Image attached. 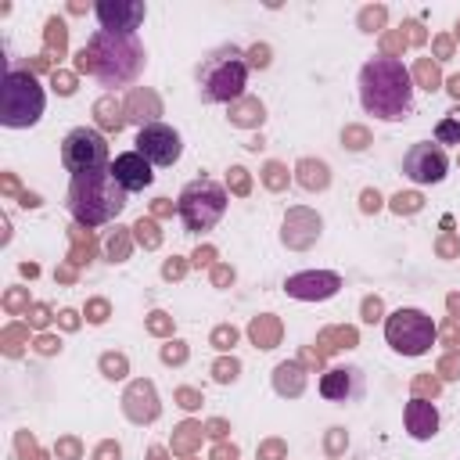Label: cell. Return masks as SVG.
I'll use <instances>...</instances> for the list:
<instances>
[{"instance_id": "31", "label": "cell", "mask_w": 460, "mask_h": 460, "mask_svg": "<svg viewBox=\"0 0 460 460\" xmlns=\"http://www.w3.org/2000/svg\"><path fill=\"white\" fill-rule=\"evenodd\" d=\"M377 313H381V302H377V298L367 302V320H377Z\"/></svg>"}, {"instance_id": "21", "label": "cell", "mask_w": 460, "mask_h": 460, "mask_svg": "<svg viewBox=\"0 0 460 460\" xmlns=\"http://www.w3.org/2000/svg\"><path fill=\"white\" fill-rule=\"evenodd\" d=\"M417 75L428 83V90H435V83H438V72H435V65H428V61H420L417 65Z\"/></svg>"}, {"instance_id": "17", "label": "cell", "mask_w": 460, "mask_h": 460, "mask_svg": "<svg viewBox=\"0 0 460 460\" xmlns=\"http://www.w3.org/2000/svg\"><path fill=\"white\" fill-rule=\"evenodd\" d=\"M298 172H302L298 180H302L305 187H327V180H331V176H327V165H323V162H309V158L298 165Z\"/></svg>"}, {"instance_id": "28", "label": "cell", "mask_w": 460, "mask_h": 460, "mask_svg": "<svg viewBox=\"0 0 460 460\" xmlns=\"http://www.w3.org/2000/svg\"><path fill=\"white\" fill-rule=\"evenodd\" d=\"M54 90H61V93H72V79H68V75H58V72H54Z\"/></svg>"}, {"instance_id": "6", "label": "cell", "mask_w": 460, "mask_h": 460, "mask_svg": "<svg viewBox=\"0 0 460 460\" xmlns=\"http://www.w3.org/2000/svg\"><path fill=\"white\" fill-rule=\"evenodd\" d=\"M226 201H230V198H226L223 183L201 176V180H190V183L180 190L176 212H180V219H183V226H187L190 234H205V230H212V226L223 219Z\"/></svg>"}, {"instance_id": "23", "label": "cell", "mask_w": 460, "mask_h": 460, "mask_svg": "<svg viewBox=\"0 0 460 460\" xmlns=\"http://www.w3.org/2000/svg\"><path fill=\"white\" fill-rule=\"evenodd\" d=\"M266 54H270L266 47H252V50H248V61H252V65H259V68H266V65H270V58H266Z\"/></svg>"}, {"instance_id": "14", "label": "cell", "mask_w": 460, "mask_h": 460, "mask_svg": "<svg viewBox=\"0 0 460 460\" xmlns=\"http://www.w3.org/2000/svg\"><path fill=\"white\" fill-rule=\"evenodd\" d=\"M406 431H410L413 438H431V435L438 431V410H435V402H428V399H410V402H406Z\"/></svg>"}, {"instance_id": "4", "label": "cell", "mask_w": 460, "mask_h": 460, "mask_svg": "<svg viewBox=\"0 0 460 460\" xmlns=\"http://www.w3.org/2000/svg\"><path fill=\"white\" fill-rule=\"evenodd\" d=\"M248 83V61L237 47H216L201 65H198V93L208 104H226L237 101Z\"/></svg>"}, {"instance_id": "33", "label": "cell", "mask_w": 460, "mask_h": 460, "mask_svg": "<svg viewBox=\"0 0 460 460\" xmlns=\"http://www.w3.org/2000/svg\"><path fill=\"white\" fill-rule=\"evenodd\" d=\"M165 359H183V349H165Z\"/></svg>"}, {"instance_id": "27", "label": "cell", "mask_w": 460, "mask_h": 460, "mask_svg": "<svg viewBox=\"0 0 460 460\" xmlns=\"http://www.w3.org/2000/svg\"><path fill=\"white\" fill-rule=\"evenodd\" d=\"M377 22H385V7H377V11H363V25H377Z\"/></svg>"}, {"instance_id": "2", "label": "cell", "mask_w": 460, "mask_h": 460, "mask_svg": "<svg viewBox=\"0 0 460 460\" xmlns=\"http://www.w3.org/2000/svg\"><path fill=\"white\" fill-rule=\"evenodd\" d=\"M79 68H90L104 86H126L144 68V43L129 32H93L79 54Z\"/></svg>"}, {"instance_id": "30", "label": "cell", "mask_w": 460, "mask_h": 460, "mask_svg": "<svg viewBox=\"0 0 460 460\" xmlns=\"http://www.w3.org/2000/svg\"><path fill=\"white\" fill-rule=\"evenodd\" d=\"M234 338H237V334H234V327H230V331H216V341H219V349H226V341L234 345Z\"/></svg>"}, {"instance_id": "9", "label": "cell", "mask_w": 460, "mask_h": 460, "mask_svg": "<svg viewBox=\"0 0 460 460\" xmlns=\"http://www.w3.org/2000/svg\"><path fill=\"white\" fill-rule=\"evenodd\" d=\"M133 144H137L133 151H140L151 165H162V169H165V165H176L180 155H183L180 133H176L172 126H165V122H140Z\"/></svg>"}, {"instance_id": "35", "label": "cell", "mask_w": 460, "mask_h": 460, "mask_svg": "<svg viewBox=\"0 0 460 460\" xmlns=\"http://www.w3.org/2000/svg\"><path fill=\"white\" fill-rule=\"evenodd\" d=\"M456 29H460V25H456Z\"/></svg>"}, {"instance_id": "34", "label": "cell", "mask_w": 460, "mask_h": 460, "mask_svg": "<svg viewBox=\"0 0 460 460\" xmlns=\"http://www.w3.org/2000/svg\"><path fill=\"white\" fill-rule=\"evenodd\" d=\"M180 399H183V406H198L194 402V392H180Z\"/></svg>"}, {"instance_id": "11", "label": "cell", "mask_w": 460, "mask_h": 460, "mask_svg": "<svg viewBox=\"0 0 460 460\" xmlns=\"http://www.w3.org/2000/svg\"><path fill=\"white\" fill-rule=\"evenodd\" d=\"M97 18H101V29L104 32H129V36H137V25L144 22V4H137V0H101L97 7Z\"/></svg>"}, {"instance_id": "26", "label": "cell", "mask_w": 460, "mask_h": 460, "mask_svg": "<svg viewBox=\"0 0 460 460\" xmlns=\"http://www.w3.org/2000/svg\"><path fill=\"white\" fill-rule=\"evenodd\" d=\"M108 255H111V259H122V255H126V241H122V237H111V241H108Z\"/></svg>"}, {"instance_id": "15", "label": "cell", "mask_w": 460, "mask_h": 460, "mask_svg": "<svg viewBox=\"0 0 460 460\" xmlns=\"http://www.w3.org/2000/svg\"><path fill=\"white\" fill-rule=\"evenodd\" d=\"M356 388H359V370H352V367L349 370H341V367L338 370H327L323 381H320V395L323 399H338V402L349 399Z\"/></svg>"}, {"instance_id": "29", "label": "cell", "mask_w": 460, "mask_h": 460, "mask_svg": "<svg viewBox=\"0 0 460 460\" xmlns=\"http://www.w3.org/2000/svg\"><path fill=\"white\" fill-rule=\"evenodd\" d=\"M381 205V198H377V190H363V208L370 212V208H377Z\"/></svg>"}, {"instance_id": "5", "label": "cell", "mask_w": 460, "mask_h": 460, "mask_svg": "<svg viewBox=\"0 0 460 460\" xmlns=\"http://www.w3.org/2000/svg\"><path fill=\"white\" fill-rule=\"evenodd\" d=\"M40 115H43V86L36 83V75L22 68H7L0 83V122L7 129H25L40 122Z\"/></svg>"}, {"instance_id": "22", "label": "cell", "mask_w": 460, "mask_h": 460, "mask_svg": "<svg viewBox=\"0 0 460 460\" xmlns=\"http://www.w3.org/2000/svg\"><path fill=\"white\" fill-rule=\"evenodd\" d=\"M104 370H108V377H122V370H126V359L122 356H104Z\"/></svg>"}, {"instance_id": "13", "label": "cell", "mask_w": 460, "mask_h": 460, "mask_svg": "<svg viewBox=\"0 0 460 460\" xmlns=\"http://www.w3.org/2000/svg\"><path fill=\"white\" fill-rule=\"evenodd\" d=\"M338 288H341V277L338 273H295V277L284 280V291L291 298H305V302L331 298Z\"/></svg>"}, {"instance_id": "7", "label": "cell", "mask_w": 460, "mask_h": 460, "mask_svg": "<svg viewBox=\"0 0 460 460\" xmlns=\"http://www.w3.org/2000/svg\"><path fill=\"white\" fill-rule=\"evenodd\" d=\"M385 338L402 356H424L435 345V323L420 309H395L385 320Z\"/></svg>"}, {"instance_id": "32", "label": "cell", "mask_w": 460, "mask_h": 460, "mask_svg": "<svg viewBox=\"0 0 460 460\" xmlns=\"http://www.w3.org/2000/svg\"><path fill=\"white\" fill-rule=\"evenodd\" d=\"M449 93H453V97H460V75H453V79H449Z\"/></svg>"}, {"instance_id": "1", "label": "cell", "mask_w": 460, "mask_h": 460, "mask_svg": "<svg viewBox=\"0 0 460 460\" xmlns=\"http://www.w3.org/2000/svg\"><path fill=\"white\" fill-rule=\"evenodd\" d=\"M359 101L363 111L385 122H399L413 111V79L406 65L392 54L370 58L359 68Z\"/></svg>"}, {"instance_id": "12", "label": "cell", "mask_w": 460, "mask_h": 460, "mask_svg": "<svg viewBox=\"0 0 460 460\" xmlns=\"http://www.w3.org/2000/svg\"><path fill=\"white\" fill-rule=\"evenodd\" d=\"M151 169H155V165H151L140 151H122V155H115V162H111V176L122 183L126 194H129V190H144V187H151V180H155Z\"/></svg>"}, {"instance_id": "20", "label": "cell", "mask_w": 460, "mask_h": 460, "mask_svg": "<svg viewBox=\"0 0 460 460\" xmlns=\"http://www.w3.org/2000/svg\"><path fill=\"white\" fill-rule=\"evenodd\" d=\"M392 208L402 216V212H417L420 208V194H395L392 198Z\"/></svg>"}, {"instance_id": "19", "label": "cell", "mask_w": 460, "mask_h": 460, "mask_svg": "<svg viewBox=\"0 0 460 460\" xmlns=\"http://www.w3.org/2000/svg\"><path fill=\"white\" fill-rule=\"evenodd\" d=\"M435 140L438 144H460V119H442L435 126Z\"/></svg>"}, {"instance_id": "25", "label": "cell", "mask_w": 460, "mask_h": 460, "mask_svg": "<svg viewBox=\"0 0 460 460\" xmlns=\"http://www.w3.org/2000/svg\"><path fill=\"white\" fill-rule=\"evenodd\" d=\"M363 140H367V137H363V129H349V133H345V144H349V147H356V151H359V147H367Z\"/></svg>"}, {"instance_id": "10", "label": "cell", "mask_w": 460, "mask_h": 460, "mask_svg": "<svg viewBox=\"0 0 460 460\" xmlns=\"http://www.w3.org/2000/svg\"><path fill=\"white\" fill-rule=\"evenodd\" d=\"M402 172L413 180V183H442L446 172H449V158L438 144L431 140H420L413 144L406 155H402Z\"/></svg>"}, {"instance_id": "18", "label": "cell", "mask_w": 460, "mask_h": 460, "mask_svg": "<svg viewBox=\"0 0 460 460\" xmlns=\"http://www.w3.org/2000/svg\"><path fill=\"white\" fill-rule=\"evenodd\" d=\"M252 338H255V345L273 349V341H277V323H273V320H255V323H252Z\"/></svg>"}, {"instance_id": "16", "label": "cell", "mask_w": 460, "mask_h": 460, "mask_svg": "<svg viewBox=\"0 0 460 460\" xmlns=\"http://www.w3.org/2000/svg\"><path fill=\"white\" fill-rule=\"evenodd\" d=\"M277 392H291V395L302 392V374H298L295 363H280L277 367Z\"/></svg>"}, {"instance_id": "8", "label": "cell", "mask_w": 460, "mask_h": 460, "mask_svg": "<svg viewBox=\"0 0 460 460\" xmlns=\"http://www.w3.org/2000/svg\"><path fill=\"white\" fill-rule=\"evenodd\" d=\"M61 165L79 176V172H93V169H108V140L90 129V126H79L72 129L65 140H61Z\"/></svg>"}, {"instance_id": "3", "label": "cell", "mask_w": 460, "mask_h": 460, "mask_svg": "<svg viewBox=\"0 0 460 460\" xmlns=\"http://www.w3.org/2000/svg\"><path fill=\"white\" fill-rule=\"evenodd\" d=\"M68 208H72L75 223H83V226L111 223L126 208V190L111 176V165L72 176V183H68Z\"/></svg>"}, {"instance_id": "24", "label": "cell", "mask_w": 460, "mask_h": 460, "mask_svg": "<svg viewBox=\"0 0 460 460\" xmlns=\"http://www.w3.org/2000/svg\"><path fill=\"white\" fill-rule=\"evenodd\" d=\"M216 377H219V381H234V377H237V363H234V359H230V363H219V367H216Z\"/></svg>"}]
</instances>
